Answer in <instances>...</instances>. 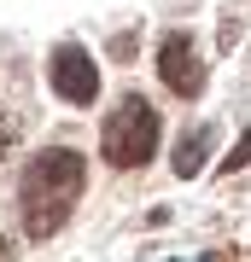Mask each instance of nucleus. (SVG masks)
I'll return each mask as SVG.
<instances>
[{
	"instance_id": "1",
	"label": "nucleus",
	"mask_w": 251,
	"mask_h": 262,
	"mask_svg": "<svg viewBox=\"0 0 251 262\" xmlns=\"http://www.w3.org/2000/svg\"><path fill=\"white\" fill-rule=\"evenodd\" d=\"M88 187V163L70 146H41L18 175V210H24V233L29 239H53L70 222L76 198Z\"/></svg>"
},
{
	"instance_id": "2",
	"label": "nucleus",
	"mask_w": 251,
	"mask_h": 262,
	"mask_svg": "<svg viewBox=\"0 0 251 262\" xmlns=\"http://www.w3.org/2000/svg\"><path fill=\"white\" fill-rule=\"evenodd\" d=\"M158 134H164L158 111H152L140 94H129V99H117L111 117H105L100 151H105L111 169H140V163H152V151H158Z\"/></svg>"
},
{
	"instance_id": "3",
	"label": "nucleus",
	"mask_w": 251,
	"mask_h": 262,
	"mask_svg": "<svg viewBox=\"0 0 251 262\" xmlns=\"http://www.w3.org/2000/svg\"><path fill=\"white\" fill-rule=\"evenodd\" d=\"M47 82L65 105H93L100 99V70H93V53L82 41H59L53 58H47Z\"/></svg>"
},
{
	"instance_id": "4",
	"label": "nucleus",
	"mask_w": 251,
	"mask_h": 262,
	"mask_svg": "<svg viewBox=\"0 0 251 262\" xmlns=\"http://www.w3.org/2000/svg\"><path fill=\"white\" fill-rule=\"evenodd\" d=\"M158 76H164V88L176 99H199L205 94V58H199L187 29H176V35L158 41Z\"/></svg>"
},
{
	"instance_id": "5",
	"label": "nucleus",
	"mask_w": 251,
	"mask_h": 262,
	"mask_svg": "<svg viewBox=\"0 0 251 262\" xmlns=\"http://www.w3.org/2000/svg\"><path fill=\"white\" fill-rule=\"evenodd\" d=\"M210 146H216V128H210V122H205V128H187V134H181V146H176V175H181V181H193V175H199V163L210 158Z\"/></svg>"
},
{
	"instance_id": "6",
	"label": "nucleus",
	"mask_w": 251,
	"mask_h": 262,
	"mask_svg": "<svg viewBox=\"0 0 251 262\" xmlns=\"http://www.w3.org/2000/svg\"><path fill=\"white\" fill-rule=\"evenodd\" d=\"M222 169H228V175H234V169H251V128H245V140L228 151V163H222Z\"/></svg>"
},
{
	"instance_id": "7",
	"label": "nucleus",
	"mask_w": 251,
	"mask_h": 262,
	"mask_svg": "<svg viewBox=\"0 0 251 262\" xmlns=\"http://www.w3.org/2000/svg\"><path fill=\"white\" fill-rule=\"evenodd\" d=\"M6 151H12V117L0 111V163H6Z\"/></svg>"
}]
</instances>
